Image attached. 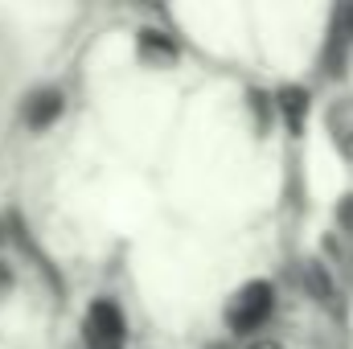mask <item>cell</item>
<instances>
[{"instance_id": "cell-1", "label": "cell", "mask_w": 353, "mask_h": 349, "mask_svg": "<svg viewBox=\"0 0 353 349\" xmlns=\"http://www.w3.org/2000/svg\"><path fill=\"white\" fill-rule=\"evenodd\" d=\"M271 308H275V292H271V283L255 279V283L239 288L234 300L226 304V325H230L234 333H255V329H263L267 325Z\"/></svg>"}, {"instance_id": "cell-2", "label": "cell", "mask_w": 353, "mask_h": 349, "mask_svg": "<svg viewBox=\"0 0 353 349\" xmlns=\"http://www.w3.org/2000/svg\"><path fill=\"white\" fill-rule=\"evenodd\" d=\"M83 337H87V349H123V337H128L123 312L111 300H94L83 321Z\"/></svg>"}, {"instance_id": "cell-3", "label": "cell", "mask_w": 353, "mask_h": 349, "mask_svg": "<svg viewBox=\"0 0 353 349\" xmlns=\"http://www.w3.org/2000/svg\"><path fill=\"white\" fill-rule=\"evenodd\" d=\"M62 111H66V94L54 90V87L33 90V94H25V103H21V119H25L29 132H46V128H54V123L62 119Z\"/></svg>"}, {"instance_id": "cell-4", "label": "cell", "mask_w": 353, "mask_h": 349, "mask_svg": "<svg viewBox=\"0 0 353 349\" xmlns=\"http://www.w3.org/2000/svg\"><path fill=\"white\" fill-rule=\"evenodd\" d=\"M329 136H333V144L353 161V99H341V103L329 107Z\"/></svg>"}, {"instance_id": "cell-5", "label": "cell", "mask_w": 353, "mask_h": 349, "mask_svg": "<svg viewBox=\"0 0 353 349\" xmlns=\"http://www.w3.org/2000/svg\"><path fill=\"white\" fill-rule=\"evenodd\" d=\"M8 288H12V271H8V263L0 259V296H4Z\"/></svg>"}, {"instance_id": "cell-6", "label": "cell", "mask_w": 353, "mask_h": 349, "mask_svg": "<svg viewBox=\"0 0 353 349\" xmlns=\"http://www.w3.org/2000/svg\"><path fill=\"white\" fill-rule=\"evenodd\" d=\"M251 349H279L275 341H259V346H251Z\"/></svg>"}]
</instances>
